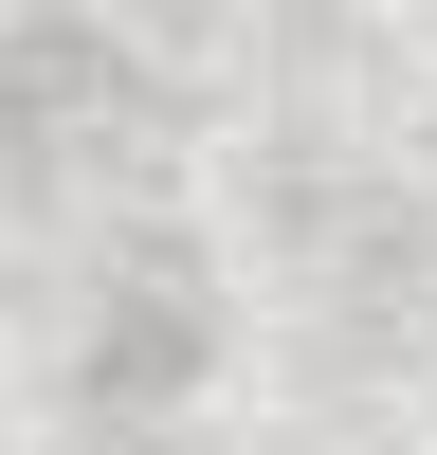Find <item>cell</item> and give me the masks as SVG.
Returning <instances> with one entry per match:
<instances>
[{
  "label": "cell",
  "instance_id": "1",
  "mask_svg": "<svg viewBox=\"0 0 437 455\" xmlns=\"http://www.w3.org/2000/svg\"><path fill=\"white\" fill-rule=\"evenodd\" d=\"M182 383H201V291L164 274V310H146V274H128V310L91 347V401H182Z\"/></svg>",
  "mask_w": 437,
  "mask_h": 455
}]
</instances>
